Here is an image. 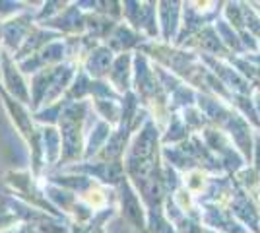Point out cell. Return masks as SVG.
I'll return each instance as SVG.
<instances>
[{
    "label": "cell",
    "mask_w": 260,
    "mask_h": 233,
    "mask_svg": "<svg viewBox=\"0 0 260 233\" xmlns=\"http://www.w3.org/2000/svg\"><path fill=\"white\" fill-rule=\"evenodd\" d=\"M0 66H2V80H4V91L12 95L16 101H20L22 105L29 103V89L23 80V74L18 62L14 60L10 53H6L4 49H0Z\"/></svg>",
    "instance_id": "obj_1"
},
{
    "label": "cell",
    "mask_w": 260,
    "mask_h": 233,
    "mask_svg": "<svg viewBox=\"0 0 260 233\" xmlns=\"http://www.w3.org/2000/svg\"><path fill=\"white\" fill-rule=\"evenodd\" d=\"M31 31V16L29 14H20L12 16L10 20L2 22V41H4V51L6 53H18L23 45L25 37Z\"/></svg>",
    "instance_id": "obj_2"
},
{
    "label": "cell",
    "mask_w": 260,
    "mask_h": 233,
    "mask_svg": "<svg viewBox=\"0 0 260 233\" xmlns=\"http://www.w3.org/2000/svg\"><path fill=\"white\" fill-rule=\"evenodd\" d=\"M120 185V202H122V214L124 218L132 222L138 229L146 231V222H144V210H142L140 198L136 194V190L132 189V185L128 183V179L124 177L119 183Z\"/></svg>",
    "instance_id": "obj_3"
},
{
    "label": "cell",
    "mask_w": 260,
    "mask_h": 233,
    "mask_svg": "<svg viewBox=\"0 0 260 233\" xmlns=\"http://www.w3.org/2000/svg\"><path fill=\"white\" fill-rule=\"evenodd\" d=\"M111 66H113V51L109 47H98L87 55L86 68L93 78L109 76Z\"/></svg>",
    "instance_id": "obj_4"
},
{
    "label": "cell",
    "mask_w": 260,
    "mask_h": 233,
    "mask_svg": "<svg viewBox=\"0 0 260 233\" xmlns=\"http://www.w3.org/2000/svg\"><path fill=\"white\" fill-rule=\"evenodd\" d=\"M138 41V35L132 34L126 25H117L115 27V34L111 35V49H115V51H124V49H128L132 45H136Z\"/></svg>",
    "instance_id": "obj_5"
},
{
    "label": "cell",
    "mask_w": 260,
    "mask_h": 233,
    "mask_svg": "<svg viewBox=\"0 0 260 233\" xmlns=\"http://www.w3.org/2000/svg\"><path fill=\"white\" fill-rule=\"evenodd\" d=\"M41 138L45 140V152L49 155V159L54 161L58 154H60V138H58V132L54 130L53 126H43L41 128Z\"/></svg>",
    "instance_id": "obj_6"
},
{
    "label": "cell",
    "mask_w": 260,
    "mask_h": 233,
    "mask_svg": "<svg viewBox=\"0 0 260 233\" xmlns=\"http://www.w3.org/2000/svg\"><path fill=\"white\" fill-rule=\"evenodd\" d=\"M254 103H256V107H258V113H260V91L254 95Z\"/></svg>",
    "instance_id": "obj_7"
},
{
    "label": "cell",
    "mask_w": 260,
    "mask_h": 233,
    "mask_svg": "<svg viewBox=\"0 0 260 233\" xmlns=\"http://www.w3.org/2000/svg\"><path fill=\"white\" fill-rule=\"evenodd\" d=\"M0 39H2V22H0Z\"/></svg>",
    "instance_id": "obj_8"
},
{
    "label": "cell",
    "mask_w": 260,
    "mask_h": 233,
    "mask_svg": "<svg viewBox=\"0 0 260 233\" xmlns=\"http://www.w3.org/2000/svg\"><path fill=\"white\" fill-rule=\"evenodd\" d=\"M0 76H2V66H0Z\"/></svg>",
    "instance_id": "obj_9"
}]
</instances>
